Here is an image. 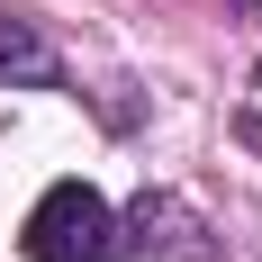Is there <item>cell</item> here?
<instances>
[{
    "mask_svg": "<svg viewBox=\"0 0 262 262\" xmlns=\"http://www.w3.org/2000/svg\"><path fill=\"white\" fill-rule=\"evenodd\" d=\"M27 262H118L127 253V226H118V208H108L91 181H54L36 208H27L18 226Z\"/></svg>",
    "mask_w": 262,
    "mask_h": 262,
    "instance_id": "cell-1",
    "label": "cell"
},
{
    "mask_svg": "<svg viewBox=\"0 0 262 262\" xmlns=\"http://www.w3.org/2000/svg\"><path fill=\"white\" fill-rule=\"evenodd\" d=\"M63 63H54V46L36 36L27 18H0V81H54Z\"/></svg>",
    "mask_w": 262,
    "mask_h": 262,
    "instance_id": "cell-2",
    "label": "cell"
},
{
    "mask_svg": "<svg viewBox=\"0 0 262 262\" xmlns=\"http://www.w3.org/2000/svg\"><path fill=\"white\" fill-rule=\"evenodd\" d=\"M235 9H253V18H262V0H235Z\"/></svg>",
    "mask_w": 262,
    "mask_h": 262,
    "instance_id": "cell-3",
    "label": "cell"
}]
</instances>
